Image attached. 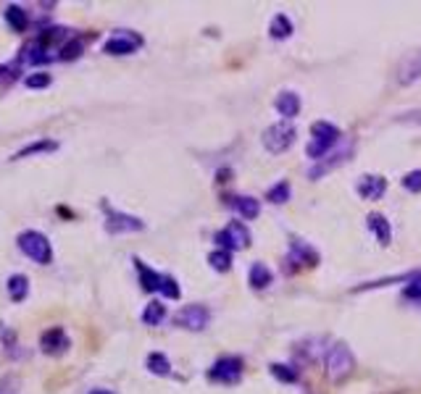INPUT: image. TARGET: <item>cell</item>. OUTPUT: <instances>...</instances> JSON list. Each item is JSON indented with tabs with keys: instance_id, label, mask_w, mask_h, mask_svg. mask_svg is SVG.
Listing matches in <instances>:
<instances>
[{
	"instance_id": "603a6c76",
	"label": "cell",
	"mask_w": 421,
	"mask_h": 394,
	"mask_svg": "<svg viewBox=\"0 0 421 394\" xmlns=\"http://www.w3.org/2000/svg\"><path fill=\"white\" fill-rule=\"evenodd\" d=\"M145 366H148L150 373H156V376H168V373H171V363H168V358L164 352H150V355L145 358Z\"/></svg>"
},
{
	"instance_id": "7a4b0ae2",
	"label": "cell",
	"mask_w": 421,
	"mask_h": 394,
	"mask_svg": "<svg viewBox=\"0 0 421 394\" xmlns=\"http://www.w3.org/2000/svg\"><path fill=\"white\" fill-rule=\"evenodd\" d=\"M311 142H308V147H305V153H308V158H313V161H321V158L335 147L337 142H340V129H337L335 124H329V121H316V124H311Z\"/></svg>"
},
{
	"instance_id": "5b68a950",
	"label": "cell",
	"mask_w": 421,
	"mask_h": 394,
	"mask_svg": "<svg viewBox=\"0 0 421 394\" xmlns=\"http://www.w3.org/2000/svg\"><path fill=\"white\" fill-rule=\"evenodd\" d=\"M295 137H298L295 126H292L289 121H279V124H271V126L264 131V147L269 153L279 156V153H285L289 145L295 142Z\"/></svg>"
},
{
	"instance_id": "484cf974",
	"label": "cell",
	"mask_w": 421,
	"mask_h": 394,
	"mask_svg": "<svg viewBox=\"0 0 421 394\" xmlns=\"http://www.w3.org/2000/svg\"><path fill=\"white\" fill-rule=\"evenodd\" d=\"M53 84V76L48 72H35V74H26L24 76V87L26 90H45Z\"/></svg>"
},
{
	"instance_id": "5bb4252c",
	"label": "cell",
	"mask_w": 421,
	"mask_h": 394,
	"mask_svg": "<svg viewBox=\"0 0 421 394\" xmlns=\"http://www.w3.org/2000/svg\"><path fill=\"white\" fill-rule=\"evenodd\" d=\"M3 19H6V24L11 26V32H16V35H24L26 29H29V16H26V11L19 3H8L3 8Z\"/></svg>"
},
{
	"instance_id": "6da1fadb",
	"label": "cell",
	"mask_w": 421,
	"mask_h": 394,
	"mask_svg": "<svg viewBox=\"0 0 421 394\" xmlns=\"http://www.w3.org/2000/svg\"><path fill=\"white\" fill-rule=\"evenodd\" d=\"M16 245H19V250L24 252L26 258L37 265H50L53 263V245H50V239L42 234V231H37V229H24L19 237H16Z\"/></svg>"
},
{
	"instance_id": "cb8c5ba5",
	"label": "cell",
	"mask_w": 421,
	"mask_h": 394,
	"mask_svg": "<svg viewBox=\"0 0 421 394\" xmlns=\"http://www.w3.org/2000/svg\"><path fill=\"white\" fill-rule=\"evenodd\" d=\"M269 35L274 37V40H287V37L292 35V22H289L285 13H277V16L271 19Z\"/></svg>"
},
{
	"instance_id": "52a82bcc",
	"label": "cell",
	"mask_w": 421,
	"mask_h": 394,
	"mask_svg": "<svg viewBox=\"0 0 421 394\" xmlns=\"http://www.w3.org/2000/svg\"><path fill=\"white\" fill-rule=\"evenodd\" d=\"M143 42L145 40L137 32H116L103 42V53L106 56H132L143 48Z\"/></svg>"
},
{
	"instance_id": "83f0119b",
	"label": "cell",
	"mask_w": 421,
	"mask_h": 394,
	"mask_svg": "<svg viewBox=\"0 0 421 394\" xmlns=\"http://www.w3.org/2000/svg\"><path fill=\"white\" fill-rule=\"evenodd\" d=\"M208 263H211V268H216V271H229L232 268V255L227 250H214L208 255Z\"/></svg>"
},
{
	"instance_id": "ba28073f",
	"label": "cell",
	"mask_w": 421,
	"mask_h": 394,
	"mask_svg": "<svg viewBox=\"0 0 421 394\" xmlns=\"http://www.w3.org/2000/svg\"><path fill=\"white\" fill-rule=\"evenodd\" d=\"M208 321H211V311L205 305H187L174 315V323L187 331H203Z\"/></svg>"
},
{
	"instance_id": "f1b7e54d",
	"label": "cell",
	"mask_w": 421,
	"mask_h": 394,
	"mask_svg": "<svg viewBox=\"0 0 421 394\" xmlns=\"http://www.w3.org/2000/svg\"><path fill=\"white\" fill-rule=\"evenodd\" d=\"M0 342H3V350H6L11 358H16V352H13V350L19 347V345H16V334H13L6 323H0Z\"/></svg>"
},
{
	"instance_id": "836d02e7",
	"label": "cell",
	"mask_w": 421,
	"mask_h": 394,
	"mask_svg": "<svg viewBox=\"0 0 421 394\" xmlns=\"http://www.w3.org/2000/svg\"><path fill=\"white\" fill-rule=\"evenodd\" d=\"M90 394H113V392H109V389H93Z\"/></svg>"
},
{
	"instance_id": "e0dca14e",
	"label": "cell",
	"mask_w": 421,
	"mask_h": 394,
	"mask_svg": "<svg viewBox=\"0 0 421 394\" xmlns=\"http://www.w3.org/2000/svg\"><path fill=\"white\" fill-rule=\"evenodd\" d=\"M134 268H137V274H140V284H143L145 292H161V281H164V274H158L153 268H148L140 258H134Z\"/></svg>"
},
{
	"instance_id": "d6a6232c",
	"label": "cell",
	"mask_w": 421,
	"mask_h": 394,
	"mask_svg": "<svg viewBox=\"0 0 421 394\" xmlns=\"http://www.w3.org/2000/svg\"><path fill=\"white\" fill-rule=\"evenodd\" d=\"M406 297L421 302V276H413L408 284H406Z\"/></svg>"
},
{
	"instance_id": "30bf717a",
	"label": "cell",
	"mask_w": 421,
	"mask_h": 394,
	"mask_svg": "<svg viewBox=\"0 0 421 394\" xmlns=\"http://www.w3.org/2000/svg\"><path fill=\"white\" fill-rule=\"evenodd\" d=\"M240 376H242V360L232 358V355L219 358L216 363L211 366V370H208V379H211V381H221V384H235Z\"/></svg>"
},
{
	"instance_id": "9a60e30c",
	"label": "cell",
	"mask_w": 421,
	"mask_h": 394,
	"mask_svg": "<svg viewBox=\"0 0 421 394\" xmlns=\"http://www.w3.org/2000/svg\"><path fill=\"white\" fill-rule=\"evenodd\" d=\"M356 190H358V195H361L363 200H379L387 190V179L369 174V177H361V181H358Z\"/></svg>"
},
{
	"instance_id": "2e32d148",
	"label": "cell",
	"mask_w": 421,
	"mask_h": 394,
	"mask_svg": "<svg viewBox=\"0 0 421 394\" xmlns=\"http://www.w3.org/2000/svg\"><path fill=\"white\" fill-rule=\"evenodd\" d=\"M6 292H8V299L11 302H24L29 297V276L26 274H11L8 281H6Z\"/></svg>"
},
{
	"instance_id": "7c38bea8",
	"label": "cell",
	"mask_w": 421,
	"mask_h": 394,
	"mask_svg": "<svg viewBox=\"0 0 421 394\" xmlns=\"http://www.w3.org/2000/svg\"><path fill=\"white\" fill-rule=\"evenodd\" d=\"M350 156H353V142H350L348 147H345V150H335L332 156L321 158V161H319V163H316V166H313L311 171H308V177H311V179L326 177V174H329V171H335V168L340 166V163H345V161H348Z\"/></svg>"
},
{
	"instance_id": "3957f363",
	"label": "cell",
	"mask_w": 421,
	"mask_h": 394,
	"mask_svg": "<svg viewBox=\"0 0 421 394\" xmlns=\"http://www.w3.org/2000/svg\"><path fill=\"white\" fill-rule=\"evenodd\" d=\"M353 368H356V358H353L348 345L337 342V345L329 347V352H326V376L332 381L348 379L350 373H353Z\"/></svg>"
},
{
	"instance_id": "8fae6325",
	"label": "cell",
	"mask_w": 421,
	"mask_h": 394,
	"mask_svg": "<svg viewBox=\"0 0 421 394\" xmlns=\"http://www.w3.org/2000/svg\"><path fill=\"white\" fill-rule=\"evenodd\" d=\"M61 147L58 140H50V137H42V140H35V142L24 145L22 150H16L8 161L16 163V161H24V158H32V156H48V153H56Z\"/></svg>"
},
{
	"instance_id": "8992f818",
	"label": "cell",
	"mask_w": 421,
	"mask_h": 394,
	"mask_svg": "<svg viewBox=\"0 0 421 394\" xmlns=\"http://www.w3.org/2000/svg\"><path fill=\"white\" fill-rule=\"evenodd\" d=\"M216 245L219 250H245L248 245H251V231H248V227L245 224H240V221H232L227 229H221L216 234Z\"/></svg>"
},
{
	"instance_id": "44dd1931",
	"label": "cell",
	"mask_w": 421,
	"mask_h": 394,
	"mask_svg": "<svg viewBox=\"0 0 421 394\" xmlns=\"http://www.w3.org/2000/svg\"><path fill=\"white\" fill-rule=\"evenodd\" d=\"M84 45H87V37L74 35L72 40L58 50V60H77L84 53Z\"/></svg>"
},
{
	"instance_id": "1f68e13d",
	"label": "cell",
	"mask_w": 421,
	"mask_h": 394,
	"mask_svg": "<svg viewBox=\"0 0 421 394\" xmlns=\"http://www.w3.org/2000/svg\"><path fill=\"white\" fill-rule=\"evenodd\" d=\"M403 190L421 192V171H408V174L403 177Z\"/></svg>"
},
{
	"instance_id": "ac0fdd59",
	"label": "cell",
	"mask_w": 421,
	"mask_h": 394,
	"mask_svg": "<svg viewBox=\"0 0 421 394\" xmlns=\"http://www.w3.org/2000/svg\"><path fill=\"white\" fill-rule=\"evenodd\" d=\"M274 106H277V110L285 119H295L301 113V97L295 95V92H279Z\"/></svg>"
},
{
	"instance_id": "4fadbf2b",
	"label": "cell",
	"mask_w": 421,
	"mask_h": 394,
	"mask_svg": "<svg viewBox=\"0 0 421 394\" xmlns=\"http://www.w3.org/2000/svg\"><path fill=\"white\" fill-rule=\"evenodd\" d=\"M72 29H63V26H48V29H40V35L35 37V42L42 50H50L58 45V50L72 40Z\"/></svg>"
},
{
	"instance_id": "4316f807",
	"label": "cell",
	"mask_w": 421,
	"mask_h": 394,
	"mask_svg": "<svg viewBox=\"0 0 421 394\" xmlns=\"http://www.w3.org/2000/svg\"><path fill=\"white\" fill-rule=\"evenodd\" d=\"M266 200H269V203H274V205L287 203V200H289V184H287V181H279V184H274L271 190L266 192Z\"/></svg>"
},
{
	"instance_id": "d6986e66",
	"label": "cell",
	"mask_w": 421,
	"mask_h": 394,
	"mask_svg": "<svg viewBox=\"0 0 421 394\" xmlns=\"http://www.w3.org/2000/svg\"><path fill=\"white\" fill-rule=\"evenodd\" d=\"M366 224H369V229L374 231V237L379 239L382 245H387V242L392 239V229H390V221H387L382 213H369V215H366Z\"/></svg>"
},
{
	"instance_id": "277c9868",
	"label": "cell",
	"mask_w": 421,
	"mask_h": 394,
	"mask_svg": "<svg viewBox=\"0 0 421 394\" xmlns=\"http://www.w3.org/2000/svg\"><path fill=\"white\" fill-rule=\"evenodd\" d=\"M100 208H103V213H106V231H109V234H132V231H143L145 229L143 218L121 213L116 208H111L106 200H100Z\"/></svg>"
},
{
	"instance_id": "7402d4cb",
	"label": "cell",
	"mask_w": 421,
	"mask_h": 394,
	"mask_svg": "<svg viewBox=\"0 0 421 394\" xmlns=\"http://www.w3.org/2000/svg\"><path fill=\"white\" fill-rule=\"evenodd\" d=\"M164 318H166V305H164V302L153 299V302L145 305V311H143L145 326H158V323H164Z\"/></svg>"
},
{
	"instance_id": "d4e9b609",
	"label": "cell",
	"mask_w": 421,
	"mask_h": 394,
	"mask_svg": "<svg viewBox=\"0 0 421 394\" xmlns=\"http://www.w3.org/2000/svg\"><path fill=\"white\" fill-rule=\"evenodd\" d=\"M232 205H235V211L242 215V218H255L258 215V200H253V197H248V195H237L235 200H232Z\"/></svg>"
},
{
	"instance_id": "4dcf8cb0",
	"label": "cell",
	"mask_w": 421,
	"mask_h": 394,
	"mask_svg": "<svg viewBox=\"0 0 421 394\" xmlns=\"http://www.w3.org/2000/svg\"><path fill=\"white\" fill-rule=\"evenodd\" d=\"M161 295L168 299H180L182 289L180 284H177V279L174 276H164V281H161Z\"/></svg>"
},
{
	"instance_id": "f546056e",
	"label": "cell",
	"mask_w": 421,
	"mask_h": 394,
	"mask_svg": "<svg viewBox=\"0 0 421 394\" xmlns=\"http://www.w3.org/2000/svg\"><path fill=\"white\" fill-rule=\"evenodd\" d=\"M271 376H274V379H279V381H287V384L298 381V370L289 368V366H279V363H274V366H271Z\"/></svg>"
},
{
	"instance_id": "e575fe53",
	"label": "cell",
	"mask_w": 421,
	"mask_h": 394,
	"mask_svg": "<svg viewBox=\"0 0 421 394\" xmlns=\"http://www.w3.org/2000/svg\"><path fill=\"white\" fill-rule=\"evenodd\" d=\"M3 74H8V66H3V63H0V76H3Z\"/></svg>"
},
{
	"instance_id": "9c48e42d",
	"label": "cell",
	"mask_w": 421,
	"mask_h": 394,
	"mask_svg": "<svg viewBox=\"0 0 421 394\" xmlns=\"http://www.w3.org/2000/svg\"><path fill=\"white\" fill-rule=\"evenodd\" d=\"M69 347H72V339H69V334H66L63 326H50L48 331L40 334V350H42L45 355L58 358V355H63Z\"/></svg>"
},
{
	"instance_id": "ffe728a7",
	"label": "cell",
	"mask_w": 421,
	"mask_h": 394,
	"mask_svg": "<svg viewBox=\"0 0 421 394\" xmlns=\"http://www.w3.org/2000/svg\"><path fill=\"white\" fill-rule=\"evenodd\" d=\"M248 279H251L253 289H266L271 281H274V274L269 271V265H264V263H253Z\"/></svg>"
}]
</instances>
